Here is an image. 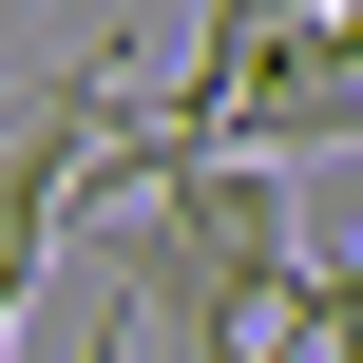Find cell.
I'll return each mask as SVG.
<instances>
[{"mask_svg": "<svg viewBox=\"0 0 363 363\" xmlns=\"http://www.w3.org/2000/svg\"><path fill=\"white\" fill-rule=\"evenodd\" d=\"M287 345H363V249H345V268H306V287H287Z\"/></svg>", "mask_w": 363, "mask_h": 363, "instance_id": "2", "label": "cell"}, {"mask_svg": "<svg viewBox=\"0 0 363 363\" xmlns=\"http://www.w3.org/2000/svg\"><path fill=\"white\" fill-rule=\"evenodd\" d=\"M115 134H134V57H77L19 134H0V345L38 325V268L96 230V191H115Z\"/></svg>", "mask_w": 363, "mask_h": 363, "instance_id": "1", "label": "cell"}]
</instances>
